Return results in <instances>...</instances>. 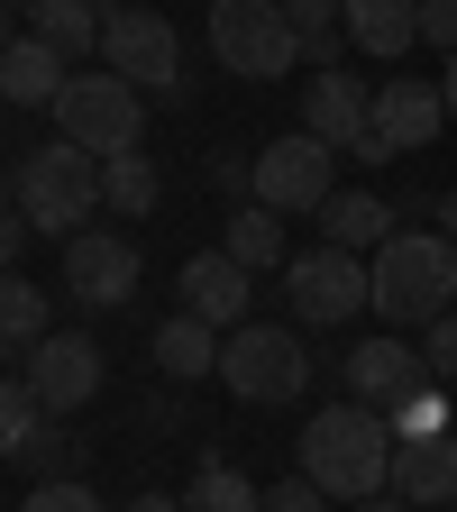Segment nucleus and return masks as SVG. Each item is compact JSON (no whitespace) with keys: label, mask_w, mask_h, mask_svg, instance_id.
<instances>
[{"label":"nucleus","mask_w":457,"mask_h":512,"mask_svg":"<svg viewBox=\"0 0 457 512\" xmlns=\"http://www.w3.org/2000/svg\"><path fill=\"white\" fill-rule=\"evenodd\" d=\"M183 311H192V320H211V330H247V320H256V275L238 266L229 247L183 256Z\"/></svg>","instance_id":"nucleus-13"},{"label":"nucleus","mask_w":457,"mask_h":512,"mask_svg":"<svg viewBox=\"0 0 457 512\" xmlns=\"http://www.w3.org/2000/svg\"><path fill=\"white\" fill-rule=\"evenodd\" d=\"M28 238H37V229H28L19 211H0V275H19V256H28Z\"/></svg>","instance_id":"nucleus-34"},{"label":"nucleus","mask_w":457,"mask_h":512,"mask_svg":"<svg viewBox=\"0 0 457 512\" xmlns=\"http://www.w3.org/2000/svg\"><path fill=\"white\" fill-rule=\"evenodd\" d=\"M339 10H348V0H284V19L302 37V64H311V74H330V64H339Z\"/></svg>","instance_id":"nucleus-25"},{"label":"nucleus","mask_w":457,"mask_h":512,"mask_svg":"<svg viewBox=\"0 0 457 512\" xmlns=\"http://www.w3.org/2000/svg\"><path fill=\"white\" fill-rule=\"evenodd\" d=\"M46 339V293L28 275H0V366H28Z\"/></svg>","instance_id":"nucleus-24"},{"label":"nucleus","mask_w":457,"mask_h":512,"mask_svg":"<svg viewBox=\"0 0 457 512\" xmlns=\"http://www.w3.org/2000/svg\"><path fill=\"white\" fill-rule=\"evenodd\" d=\"M64 83H74V64H64L55 46H37V37L0 46V92H10V110H55Z\"/></svg>","instance_id":"nucleus-19"},{"label":"nucleus","mask_w":457,"mask_h":512,"mask_svg":"<svg viewBox=\"0 0 457 512\" xmlns=\"http://www.w3.org/2000/svg\"><path fill=\"white\" fill-rule=\"evenodd\" d=\"M28 384H37L46 421L83 412V403L101 394V339H83V330H46V339H37V357H28Z\"/></svg>","instance_id":"nucleus-12"},{"label":"nucleus","mask_w":457,"mask_h":512,"mask_svg":"<svg viewBox=\"0 0 457 512\" xmlns=\"http://www.w3.org/2000/svg\"><path fill=\"white\" fill-rule=\"evenodd\" d=\"M0 46H10V0H0Z\"/></svg>","instance_id":"nucleus-39"},{"label":"nucleus","mask_w":457,"mask_h":512,"mask_svg":"<svg viewBox=\"0 0 457 512\" xmlns=\"http://www.w3.org/2000/svg\"><path fill=\"white\" fill-rule=\"evenodd\" d=\"M439 101H448V119H457V55L439 64Z\"/></svg>","instance_id":"nucleus-38"},{"label":"nucleus","mask_w":457,"mask_h":512,"mask_svg":"<svg viewBox=\"0 0 457 512\" xmlns=\"http://www.w3.org/2000/svg\"><path fill=\"white\" fill-rule=\"evenodd\" d=\"M430 220H439V238L457 247V192H439V211H430Z\"/></svg>","instance_id":"nucleus-36"},{"label":"nucleus","mask_w":457,"mask_h":512,"mask_svg":"<svg viewBox=\"0 0 457 512\" xmlns=\"http://www.w3.org/2000/svg\"><path fill=\"white\" fill-rule=\"evenodd\" d=\"M421 366H430V384H457V311L421 330Z\"/></svg>","instance_id":"nucleus-31"},{"label":"nucleus","mask_w":457,"mask_h":512,"mask_svg":"<svg viewBox=\"0 0 457 512\" xmlns=\"http://www.w3.org/2000/svg\"><path fill=\"white\" fill-rule=\"evenodd\" d=\"M183 512H266V494H256V485H247L229 458H211L202 476L183 485Z\"/></svg>","instance_id":"nucleus-26"},{"label":"nucleus","mask_w":457,"mask_h":512,"mask_svg":"<svg viewBox=\"0 0 457 512\" xmlns=\"http://www.w3.org/2000/svg\"><path fill=\"white\" fill-rule=\"evenodd\" d=\"M19 512H110V503H101L83 476H46V485H28V503H19Z\"/></svg>","instance_id":"nucleus-29"},{"label":"nucleus","mask_w":457,"mask_h":512,"mask_svg":"<svg viewBox=\"0 0 457 512\" xmlns=\"http://www.w3.org/2000/svg\"><path fill=\"white\" fill-rule=\"evenodd\" d=\"M330 156H339V147H320L311 128H284V138H266V147H256V202L284 211V220H320V211H330V192H339Z\"/></svg>","instance_id":"nucleus-9"},{"label":"nucleus","mask_w":457,"mask_h":512,"mask_svg":"<svg viewBox=\"0 0 457 512\" xmlns=\"http://www.w3.org/2000/svg\"><path fill=\"white\" fill-rule=\"evenodd\" d=\"M339 37L357 55H384V64H403L421 46V0H348L339 10Z\"/></svg>","instance_id":"nucleus-17"},{"label":"nucleus","mask_w":457,"mask_h":512,"mask_svg":"<svg viewBox=\"0 0 457 512\" xmlns=\"http://www.w3.org/2000/svg\"><path fill=\"white\" fill-rule=\"evenodd\" d=\"M220 384L238 403L256 412H275V403H302V384H311V348L293 320H247V330L220 339Z\"/></svg>","instance_id":"nucleus-5"},{"label":"nucleus","mask_w":457,"mask_h":512,"mask_svg":"<svg viewBox=\"0 0 457 512\" xmlns=\"http://www.w3.org/2000/svg\"><path fill=\"white\" fill-rule=\"evenodd\" d=\"M339 384H348V403H394V394H412V384H430V366H421V348H403V330H394V339L348 348V357H339Z\"/></svg>","instance_id":"nucleus-16"},{"label":"nucleus","mask_w":457,"mask_h":512,"mask_svg":"<svg viewBox=\"0 0 457 512\" xmlns=\"http://www.w3.org/2000/svg\"><path fill=\"white\" fill-rule=\"evenodd\" d=\"M119 512H183V494H138V503H119Z\"/></svg>","instance_id":"nucleus-37"},{"label":"nucleus","mask_w":457,"mask_h":512,"mask_svg":"<svg viewBox=\"0 0 457 512\" xmlns=\"http://www.w3.org/2000/svg\"><path fill=\"white\" fill-rule=\"evenodd\" d=\"M366 284H375V311L394 330H430V320L457 311V247L439 229H394L366 256Z\"/></svg>","instance_id":"nucleus-2"},{"label":"nucleus","mask_w":457,"mask_h":512,"mask_svg":"<svg viewBox=\"0 0 457 512\" xmlns=\"http://www.w3.org/2000/svg\"><path fill=\"white\" fill-rule=\"evenodd\" d=\"M448 128V101L430 74H394V83H375V128H366V156L357 165H394V156H421L430 138Z\"/></svg>","instance_id":"nucleus-10"},{"label":"nucleus","mask_w":457,"mask_h":512,"mask_svg":"<svg viewBox=\"0 0 457 512\" xmlns=\"http://www.w3.org/2000/svg\"><path fill=\"white\" fill-rule=\"evenodd\" d=\"M320 229H330V238H320V247H348V256H375L384 238H394V229H403V211H394V202H384V192H366V183H348V192H330V211H320Z\"/></svg>","instance_id":"nucleus-18"},{"label":"nucleus","mask_w":457,"mask_h":512,"mask_svg":"<svg viewBox=\"0 0 457 512\" xmlns=\"http://www.w3.org/2000/svg\"><path fill=\"white\" fill-rule=\"evenodd\" d=\"M10 211L37 229V238H83L92 220H101V156H83V147H28L19 156V174H10Z\"/></svg>","instance_id":"nucleus-3"},{"label":"nucleus","mask_w":457,"mask_h":512,"mask_svg":"<svg viewBox=\"0 0 457 512\" xmlns=\"http://www.w3.org/2000/svg\"><path fill=\"white\" fill-rule=\"evenodd\" d=\"M74 458H83V439H74V430H37L19 467H37V485H46V476H74Z\"/></svg>","instance_id":"nucleus-30"},{"label":"nucleus","mask_w":457,"mask_h":512,"mask_svg":"<svg viewBox=\"0 0 457 512\" xmlns=\"http://www.w3.org/2000/svg\"><path fill=\"white\" fill-rule=\"evenodd\" d=\"M284 311H293V330H348L357 311H375L366 256H348V247H302L293 266H284Z\"/></svg>","instance_id":"nucleus-7"},{"label":"nucleus","mask_w":457,"mask_h":512,"mask_svg":"<svg viewBox=\"0 0 457 512\" xmlns=\"http://www.w3.org/2000/svg\"><path fill=\"white\" fill-rule=\"evenodd\" d=\"M0 110H10V92H0Z\"/></svg>","instance_id":"nucleus-42"},{"label":"nucleus","mask_w":457,"mask_h":512,"mask_svg":"<svg viewBox=\"0 0 457 512\" xmlns=\"http://www.w3.org/2000/svg\"><path fill=\"white\" fill-rule=\"evenodd\" d=\"M384 421H394V439H421V430H457V403L448 384H412V394L384 403Z\"/></svg>","instance_id":"nucleus-28"},{"label":"nucleus","mask_w":457,"mask_h":512,"mask_svg":"<svg viewBox=\"0 0 457 512\" xmlns=\"http://www.w3.org/2000/svg\"><path fill=\"white\" fill-rule=\"evenodd\" d=\"M302 128L320 147H339V156H366V128H375V92L357 83V74H311V92H302Z\"/></svg>","instance_id":"nucleus-14"},{"label":"nucleus","mask_w":457,"mask_h":512,"mask_svg":"<svg viewBox=\"0 0 457 512\" xmlns=\"http://www.w3.org/2000/svg\"><path fill=\"white\" fill-rule=\"evenodd\" d=\"M119 10H147V0H119ZM101 19H110V0H101Z\"/></svg>","instance_id":"nucleus-40"},{"label":"nucleus","mask_w":457,"mask_h":512,"mask_svg":"<svg viewBox=\"0 0 457 512\" xmlns=\"http://www.w3.org/2000/svg\"><path fill=\"white\" fill-rule=\"evenodd\" d=\"M394 494H403L412 512H439V503H457V430L394 439Z\"/></svg>","instance_id":"nucleus-15"},{"label":"nucleus","mask_w":457,"mask_h":512,"mask_svg":"<svg viewBox=\"0 0 457 512\" xmlns=\"http://www.w3.org/2000/svg\"><path fill=\"white\" fill-rule=\"evenodd\" d=\"M156 202H165V174H156L147 147H128V156L101 165V211H110V220H147Z\"/></svg>","instance_id":"nucleus-23"},{"label":"nucleus","mask_w":457,"mask_h":512,"mask_svg":"<svg viewBox=\"0 0 457 512\" xmlns=\"http://www.w3.org/2000/svg\"><path fill=\"white\" fill-rule=\"evenodd\" d=\"M266 512H330V494L311 476H284V485H266Z\"/></svg>","instance_id":"nucleus-32"},{"label":"nucleus","mask_w":457,"mask_h":512,"mask_svg":"<svg viewBox=\"0 0 457 512\" xmlns=\"http://www.w3.org/2000/svg\"><path fill=\"white\" fill-rule=\"evenodd\" d=\"M302 476L330 494V503H366L394 485V421H384L375 403H330L302 421Z\"/></svg>","instance_id":"nucleus-1"},{"label":"nucleus","mask_w":457,"mask_h":512,"mask_svg":"<svg viewBox=\"0 0 457 512\" xmlns=\"http://www.w3.org/2000/svg\"><path fill=\"white\" fill-rule=\"evenodd\" d=\"M220 339H229V330H211V320L174 311L165 330H156V375H174V384H202V375H220Z\"/></svg>","instance_id":"nucleus-21"},{"label":"nucleus","mask_w":457,"mask_h":512,"mask_svg":"<svg viewBox=\"0 0 457 512\" xmlns=\"http://www.w3.org/2000/svg\"><path fill=\"white\" fill-rule=\"evenodd\" d=\"M220 247L238 256L247 275H284V266H293V247H284V211H266V202H238Z\"/></svg>","instance_id":"nucleus-22"},{"label":"nucleus","mask_w":457,"mask_h":512,"mask_svg":"<svg viewBox=\"0 0 457 512\" xmlns=\"http://www.w3.org/2000/svg\"><path fill=\"white\" fill-rule=\"evenodd\" d=\"M46 430V403L28 375H0V458H28V439Z\"/></svg>","instance_id":"nucleus-27"},{"label":"nucleus","mask_w":457,"mask_h":512,"mask_svg":"<svg viewBox=\"0 0 457 512\" xmlns=\"http://www.w3.org/2000/svg\"><path fill=\"white\" fill-rule=\"evenodd\" d=\"M348 512H412V503H403L394 485H384V494H366V503H348Z\"/></svg>","instance_id":"nucleus-35"},{"label":"nucleus","mask_w":457,"mask_h":512,"mask_svg":"<svg viewBox=\"0 0 457 512\" xmlns=\"http://www.w3.org/2000/svg\"><path fill=\"white\" fill-rule=\"evenodd\" d=\"M421 46L457 55V0H421Z\"/></svg>","instance_id":"nucleus-33"},{"label":"nucleus","mask_w":457,"mask_h":512,"mask_svg":"<svg viewBox=\"0 0 457 512\" xmlns=\"http://www.w3.org/2000/svg\"><path fill=\"white\" fill-rule=\"evenodd\" d=\"M138 275H147L138 238H119V229H83V238H64V293H74L83 311H119L128 293H138Z\"/></svg>","instance_id":"nucleus-11"},{"label":"nucleus","mask_w":457,"mask_h":512,"mask_svg":"<svg viewBox=\"0 0 457 512\" xmlns=\"http://www.w3.org/2000/svg\"><path fill=\"white\" fill-rule=\"evenodd\" d=\"M28 37L55 46L64 64L101 55V0H28Z\"/></svg>","instance_id":"nucleus-20"},{"label":"nucleus","mask_w":457,"mask_h":512,"mask_svg":"<svg viewBox=\"0 0 457 512\" xmlns=\"http://www.w3.org/2000/svg\"><path fill=\"white\" fill-rule=\"evenodd\" d=\"M0 211H10V174H0Z\"/></svg>","instance_id":"nucleus-41"},{"label":"nucleus","mask_w":457,"mask_h":512,"mask_svg":"<svg viewBox=\"0 0 457 512\" xmlns=\"http://www.w3.org/2000/svg\"><path fill=\"white\" fill-rule=\"evenodd\" d=\"M101 64L119 83H138L147 101H183V37L165 10H110L101 19Z\"/></svg>","instance_id":"nucleus-8"},{"label":"nucleus","mask_w":457,"mask_h":512,"mask_svg":"<svg viewBox=\"0 0 457 512\" xmlns=\"http://www.w3.org/2000/svg\"><path fill=\"white\" fill-rule=\"evenodd\" d=\"M55 138L110 165V156H128V147L147 138V92L119 83L110 64H92V74H74V83L55 92Z\"/></svg>","instance_id":"nucleus-4"},{"label":"nucleus","mask_w":457,"mask_h":512,"mask_svg":"<svg viewBox=\"0 0 457 512\" xmlns=\"http://www.w3.org/2000/svg\"><path fill=\"white\" fill-rule=\"evenodd\" d=\"M211 55L238 83H275L302 64V37L284 19V0H211Z\"/></svg>","instance_id":"nucleus-6"}]
</instances>
